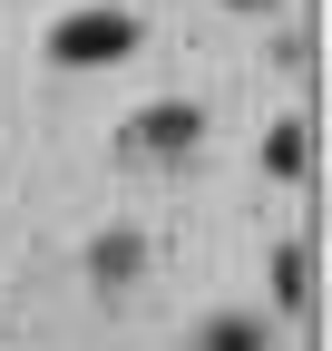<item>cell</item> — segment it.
<instances>
[{
	"label": "cell",
	"mask_w": 332,
	"mask_h": 351,
	"mask_svg": "<svg viewBox=\"0 0 332 351\" xmlns=\"http://www.w3.org/2000/svg\"><path fill=\"white\" fill-rule=\"evenodd\" d=\"M205 351H264V341H254V322H215V332H205Z\"/></svg>",
	"instance_id": "cell-4"
},
{
	"label": "cell",
	"mask_w": 332,
	"mask_h": 351,
	"mask_svg": "<svg viewBox=\"0 0 332 351\" xmlns=\"http://www.w3.org/2000/svg\"><path fill=\"white\" fill-rule=\"evenodd\" d=\"M128 39H137L128 10H69V20L49 29V49H59L69 69H108V59H128Z\"/></svg>",
	"instance_id": "cell-1"
},
{
	"label": "cell",
	"mask_w": 332,
	"mask_h": 351,
	"mask_svg": "<svg viewBox=\"0 0 332 351\" xmlns=\"http://www.w3.org/2000/svg\"><path fill=\"white\" fill-rule=\"evenodd\" d=\"M264 166H274V176H294V166H303V127H274V147H264Z\"/></svg>",
	"instance_id": "cell-3"
},
{
	"label": "cell",
	"mask_w": 332,
	"mask_h": 351,
	"mask_svg": "<svg viewBox=\"0 0 332 351\" xmlns=\"http://www.w3.org/2000/svg\"><path fill=\"white\" fill-rule=\"evenodd\" d=\"M137 147H195V108H147Z\"/></svg>",
	"instance_id": "cell-2"
}]
</instances>
